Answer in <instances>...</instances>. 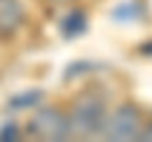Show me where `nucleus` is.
<instances>
[{
	"label": "nucleus",
	"instance_id": "8",
	"mask_svg": "<svg viewBox=\"0 0 152 142\" xmlns=\"http://www.w3.org/2000/svg\"><path fill=\"white\" fill-rule=\"evenodd\" d=\"M53 3H71V0H53Z\"/></svg>",
	"mask_w": 152,
	"mask_h": 142
},
{
	"label": "nucleus",
	"instance_id": "4",
	"mask_svg": "<svg viewBox=\"0 0 152 142\" xmlns=\"http://www.w3.org/2000/svg\"><path fill=\"white\" fill-rule=\"evenodd\" d=\"M26 23V8L20 0H0V38H13Z\"/></svg>",
	"mask_w": 152,
	"mask_h": 142
},
{
	"label": "nucleus",
	"instance_id": "5",
	"mask_svg": "<svg viewBox=\"0 0 152 142\" xmlns=\"http://www.w3.org/2000/svg\"><path fill=\"white\" fill-rule=\"evenodd\" d=\"M61 31H64L66 38H76L79 33L86 31V15H84L81 10H74L69 13V15L64 18V23H61Z\"/></svg>",
	"mask_w": 152,
	"mask_h": 142
},
{
	"label": "nucleus",
	"instance_id": "7",
	"mask_svg": "<svg viewBox=\"0 0 152 142\" xmlns=\"http://www.w3.org/2000/svg\"><path fill=\"white\" fill-rule=\"evenodd\" d=\"M140 142H152V122H147V124H145V130H142V137H140Z\"/></svg>",
	"mask_w": 152,
	"mask_h": 142
},
{
	"label": "nucleus",
	"instance_id": "2",
	"mask_svg": "<svg viewBox=\"0 0 152 142\" xmlns=\"http://www.w3.org/2000/svg\"><path fill=\"white\" fill-rule=\"evenodd\" d=\"M26 132L33 140L41 142H64L71 137V122L69 114L58 107H43L31 117Z\"/></svg>",
	"mask_w": 152,
	"mask_h": 142
},
{
	"label": "nucleus",
	"instance_id": "3",
	"mask_svg": "<svg viewBox=\"0 0 152 142\" xmlns=\"http://www.w3.org/2000/svg\"><path fill=\"white\" fill-rule=\"evenodd\" d=\"M145 122L137 107L132 104H122L114 112L107 114V124H104V140H114V142H129V140H140Z\"/></svg>",
	"mask_w": 152,
	"mask_h": 142
},
{
	"label": "nucleus",
	"instance_id": "1",
	"mask_svg": "<svg viewBox=\"0 0 152 142\" xmlns=\"http://www.w3.org/2000/svg\"><path fill=\"white\" fill-rule=\"evenodd\" d=\"M107 107L96 97H84L74 104L69 112L71 122V137H102L107 124Z\"/></svg>",
	"mask_w": 152,
	"mask_h": 142
},
{
	"label": "nucleus",
	"instance_id": "6",
	"mask_svg": "<svg viewBox=\"0 0 152 142\" xmlns=\"http://www.w3.org/2000/svg\"><path fill=\"white\" fill-rule=\"evenodd\" d=\"M0 140H20V130H18V124H3L0 127Z\"/></svg>",
	"mask_w": 152,
	"mask_h": 142
}]
</instances>
